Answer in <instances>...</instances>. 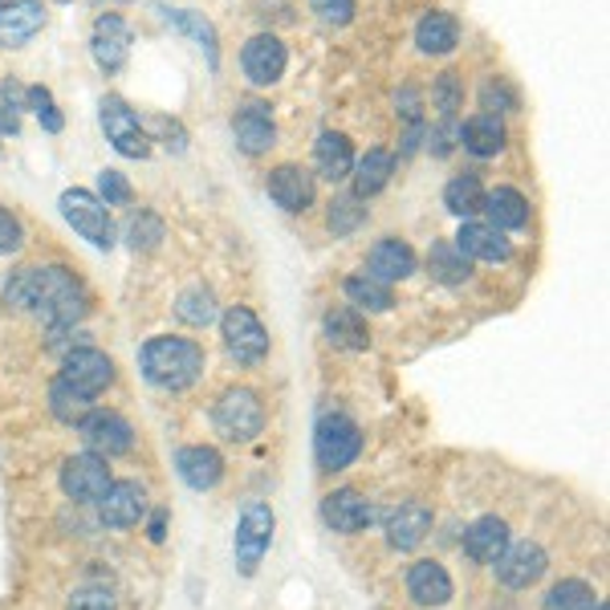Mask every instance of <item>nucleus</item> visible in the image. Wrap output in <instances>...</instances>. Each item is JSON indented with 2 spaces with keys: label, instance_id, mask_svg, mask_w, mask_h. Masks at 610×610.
I'll list each match as a JSON object with an SVG mask.
<instances>
[{
  "label": "nucleus",
  "instance_id": "nucleus-1",
  "mask_svg": "<svg viewBox=\"0 0 610 610\" xmlns=\"http://www.w3.org/2000/svg\"><path fill=\"white\" fill-rule=\"evenodd\" d=\"M4 301L16 310L37 313L45 326H73L82 322L90 310V294L85 285L61 265H45V269H21L4 285Z\"/></svg>",
  "mask_w": 610,
  "mask_h": 610
},
{
  "label": "nucleus",
  "instance_id": "nucleus-2",
  "mask_svg": "<svg viewBox=\"0 0 610 610\" xmlns=\"http://www.w3.org/2000/svg\"><path fill=\"white\" fill-rule=\"evenodd\" d=\"M139 367L147 375V383L159 387V391H184L199 379L204 370V350H199L192 338H171V334H159L142 346Z\"/></svg>",
  "mask_w": 610,
  "mask_h": 610
},
{
  "label": "nucleus",
  "instance_id": "nucleus-3",
  "mask_svg": "<svg viewBox=\"0 0 610 610\" xmlns=\"http://www.w3.org/2000/svg\"><path fill=\"white\" fill-rule=\"evenodd\" d=\"M362 452V431H358L355 419L346 415H322L318 427H313V456H318V469L338 472L350 469Z\"/></svg>",
  "mask_w": 610,
  "mask_h": 610
},
{
  "label": "nucleus",
  "instance_id": "nucleus-4",
  "mask_svg": "<svg viewBox=\"0 0 610 610\" xmlns=\"http://www.w3.org/2000/svg\"><path fill=\"white\" fill-rule=\"evenodd\" d=\"M57 208H61V216L70 220L73 232H78L82 241L94 244V249H111L114 244L111 208H106L94 192H85V187H70V192H61Z\"/></svg>",
  "mask_w": 610,
  "mask_h": 610
},
{
  "label": "nucleus",
  "instance_id": "nucleus-5",
  "mask_svg": "<svg viewBox=\"0 0 610 610\" xmlns=\"http://www.w3.org/2000/svg\"><path fill=\"white\" fill-rule=\"evenodd\" d=\"M273 509L265 500H249L237 521V538H232V550H237V566H241L244 578H253L261 557L269 554V541H273Z\"/></svg>",
  "mask_w": 610,
  "mask_h": 610
},
{
  "label": "nucleus",
  "instance_id": "nucleus-6",
  "mask_svg": "<svg viewBox=\"0 0 610 610\" xmlns=\"http://www.w3.org/2000/svg\"><path fill=\"white\" fill-rule=\"evenodd\" d=\"M261 427H265V407H261V399L249 387H232V391L220 395V403H216V431L225 440L249 444L261 436Z\"/></svg>",
  "mask_w": 610,
  "mask_h": 610
},
{
  "label": "nucleus",
  "instance_id": "nucleus-7",
  "mask_svg": "<svg viewBox=\"0 0 610 610\" xmlns=\"http://www.w3.org/2000/svg\"><path fill=\"white\" fill-rule=\"evenodd\" d=\"M220 330H225L228 355L244 362V367H253V362L269 355V334H265L261 318L249 306H228L225 318H220Z\"/></svg>",
  "mask_w": 610,
  "mask_h": 610
},
{
  "label": "nucleus",
  "instance_id": "nucleus-8",
  "mask_svg": "<svg viewBox=\"0 0 610 610\" xmlns=\"http://www.w3.org/2000/svg\"><path fill=\"white\" fill-rule=\"evenodd\" d=\"M99 118H102V130H106V142H111L118 156L127 159H147L151 156V139H147V130L139 127V114L130 111L123 99H102L99 102Z\"/></svg>",
  "mask_w": 610,
  "mask_h": 610
},
{
  "label": "nucleus",
  "instance_id": "nucleus-9",
  "mask_svg": "<svg viewBox=\"0 0 610 610\" xmlns=\"http://www.w3.org/2000/svg\"><path fill=\"white\" fill-rule=\"evenodd\" d=\"M111 469H106V460L94 452H82V456H70L66 464H61V493L70 500H82V505H99L102 493L111 488Z\"/></svg>",
  "mask_w": 610,
  "mask_h": 610
},
{
  "label": "nucleus",
  "instance_id": "nucleus-10",
  "mask_svg": "<svg viewBox=\"0 0 610 610\" xmlns=\"http://www.w3.org/2000/svg\"><path fill=\"white\" fill-rule=\"evenodd\" d=\"M78 436H82V444L94 456L111 460V456L130 452V444H135V427H130L118 412H90L82 424H78Z\"/></svg>",
  "mask_w": 610,
  "mask_h": 610
},
{
  "label": "nucleus",
  "instance_id": "nucleus-11",
  "mask_svg": "<svg viewBox=\"0 0 610 610\" xmlns=\"http://www.w3.org/2000/svg\"><path fill=\"white\" fill-rule=\"evenodd\" d=\"M493 566H497L500 586H509V590H529V586L550 569V557H545V550H541L538 541H517V545L509 541L505 554H500Z\"/></svg>",
  "mask_w": 610,
  "mask_h": 610
},
{
  "label": "nucleus",
  "instance_id": "nucleus-12",
  "mask_svg": "<svg viewBox=\"0 0 610 610\" xmlns=\"http://www.w3.org/2000/svg\"><path fill=\"white\" fill-rule=\"evenodd\" d=\"M61 383H70L73 391L94 399L99 391H106L114 383V362L102 350H94V346H78L61 362Z\"/></svg>",
  "mask_w": 610,
  "mask_h": 610
},
{
  "label": "nucleus",
  "instance_id": "nucleus-13",
  "mask_svg": "<svg viewBox=\"0 0 610 610\" xmlns=\"http://www.w3.org/2000/svg\"><path fill=\"white\" fill-rule=\"evenodd\" d=\"M241 66H244V78H249L253 85L281 82L285 66H289L285 42H281V37H273V33H256V37H249V42H244Z\"/></svg>",
  "mask_w": 610,
  "mask_h": 610
},
{
  "label": "nucleus",
  "instance_id": "nucleus-14",
  "mask_svg": "<svg viewBox=\"0 0 610 610\" xmlns=\"http://www.w3.org/2000/svg\"><path fill=\"white\" fill-rule=\"evenodd\" d=\"M90 54L99 61V70L118 73L130 57V28L123 16H99L94 21V37H90Z\"/></svg>",
  "mask_w": 610,
  "mask_h": 610
},
{
  "label": "nucleus",
  "instance_id": "nucleus-15",
  "mask_svg": "<svg viewBox=\"0 0 610 610\" xmlns=\"http://www.w3.org/2000/svg\"><path fill=\"white\" fill-rule=\"evenodd\" d=\"M175 472H180V481H184L187 488L208 493V488H216L220 476H225V456L216 452V448H208V444H192V448H180Z\"/></svg>",
  "mask_w": 610,
  "mask_h": 610
},
{
  "label": "nucleus",
  "instance_id": "nucleus-16",
  "mask_svg": "<svg viewBox=\"0 0 610 610\" xmlns=\"http://www.w3.org/2000/svg\"><path fill=\"white\" fill-rule=\"evenodd\" d=\"M142 513H147V488L135 481H118L111 484L99 500V517L102 526H114V529H127L135 526Z\"/></svg>",
  "mask_w": 610,
  "mask_h": 610
},
{
  "label": "nucleus",
  "instance_id": "nucleus-17",
  "mask_svg": "<svg viewBox=\"0 0 610 610\" xmlns=\"http://www.w3.org/2000/svg\"><path fill=\"white\" fill-rule=\"evenodd\" d=\"M322 521H326L334 533H358V529H367L370 521H375V509L367 505L362 493L338 488V493L322 497Z\"/></svg>",
  "mask_w": 610,
  "mask_h": 610
},
{
  "label": "nucleus",
  "instance_id": "nucleus-18",
  "mask_svg": "<svg viewBox=\"0 0 610 610\" xmlns=\"http://www.w3.org/2000/svg\"><path fill=\"white\" fill-rule=\"evenodd\" d=\"M269 196L285 212H306L313 204V175L298 163H281L269 175Z\"/></svg>",
  "mask_w": 610,
  "mask_h": 610
},
{
  "label": "nucleus",
  "instance_id": "nucleus-19",
  "mask_svg": "<svg viewBox=\"0 0 610 610\" xmlns=\"http://www.w3.org/2000/svg\"><path fill=\"white\" fill-rule=\"evenodd\" d=\"M456 249L469 256V261H484V265H500L513 256V244L505 241V232L493 225H464L456 232Z\"/></svg>",
  "mask_w": 610,
  "mask_h": 610
},
{
  "label": "nucleus",
  "instance_id": "nucleus-20",
  "mask_svg": "<svg viewBox=\"0 0 610 610\" xmlns=\"http://www.w3.org/2000/svg\"><path fill=\"white\" fill-rule=\"evenodd\" d=\"M232 130H237V142H241L244 156H265L273 142H277V127H273L269 118V106H261V102L241 106L237 118H232Z\"/></svg>",
  "mask_w": 610,
  "mask_h": 610
},
{
  "label": "nucleus",
  "instance_id": "nucleus-21",
  "mask_svg": "<svg viewBox=\"0 0 610 610\" xmlns=\"http://www.w3.org/2000/svg\"><path fill=\"white\" fill-rule=\"evenodd\" d=\"M415 253H412V244H403V241H395V237H387V241H379L375 249H370V256H367V269H370V277L375 281H383V285H391V281H407L415 273Z\"/></svg>",
  "mask_w": 610,
  "mask_h": 610
},
{
  "label": "nucleus",
  "instance_id": "nucleus-22",
  "mask_svg": "<svg viewBox=\"0 0 610 610\" xmlns=\"http://www.w3.org/2000/svg\"><path fill=\"white\" fill-rule=\"evenodd\" d=\"M45 25V4L42 0H13V4H0V45H25L37 28Z\"/></svg>",
  "mask_w": 610,
  "mask_h": 610
},
{
  "label": "nucleus",
  "instance_id": "nucleus-23",
  "mask_svg": "<svg viewBox=\"0 0 610 610\" xmlns=\"http://www.w3.org/2000/svg\"><path fill=\"white\" fill-rule=\"evenodd\" d=\"M313 163H318V175H322V180L338 184V180H346L350 168H355V147H350V139L338 135V130H322L318 142H313Z\"/></svg>",
  "mask_w": 610,
  "mask_h": 610
},
{
  "label": "nucleus",
  "instance_id": "nucleus-24",
  "mask_svg": "<svg viewBox=\"0 0 610 610\" xmlns=\"http://www.w3.org/2000/svg\"><path fill=\"white\" fill-rule=\"evenodd\" d=\"M407 595L419 607H448L452 602V578L440 562H415L412 574H407Z\"/></svg>",
  "mask_w": 610,
  "mask_h": 610
},
{
  "label": "nucleus",
  "instance_id": "nucleus-25",
  "mask_svg": "<svg viewBox=\"0 0 610 610\" xmlns=\"http://www.w3.org/2000/svg\"><path fill=\"white\" fill-rule=\"evenodd\" d=\"M505 545H509V526L500 521V517H481V521H472L469 533H464V554L472 562H481V566H493L500 554H505Z\"/></svg>",
  "mask_w": 610,
  "mask_h": 610
},
{
  "label": "nucleus",
  "instance_id": "nucleus-26",
  "mask_svg": "<svg viewBox=\"0 0 610 610\" xmlns=\"http://www.w3.org/2000/svg\"><path fill=\"white\" fill-rule=\"evenodd\" d=\"M431 533V509L427 505H399L391 513V521H387V541L395 545V550H415L419 541Z\"/></svg>",
  "mask_w": 610,
  "mask_h": 610
},
{
  "label": "nucleus",
  "instance_id": "nucleus-27",
  "mask_svg": "<svg viewBox=\"0 0 610 610\" xmlns=\"http://www.w3.org/2000/svg\"><path fill=\"white\" fill-rule=\"evenodd\" d=\"M481 212H488V225L509 232V228L529 225V199L517 187H497V192H484Z\"/></svg>",
  "mask_w": 610,
  "mask_h": 610
},
{
  "label": "nucleus",
  "instance_id": "nucleus-28",
  "mask_svg": "<svg viewBox=\"0 0 610 610\" xmlns=\"http://www.w3.org/2000/svg\"><path fill=\"white\" fill-rule=\"evenodd\" d=\"M505 123H500L497 114H476V118H469V127H460V142L469 147L476 159H493L505 151Z\"/></svg>",
  "mask_w": 610,
  "mask_h": 610
},
{
  "label": "nucleus",
  "instance_id": "nucleus-29",
  "mask_svg": "<svg viewBox=\"0 0 610 610\" xmlns=\"http://www.w3.org/2000/svg\"><path fill=\"white\" fill-rule=\"evenodd\" d=\"M326 338L334 342L338 350H367L370 330L355 306H338V310L326 313Z\"/></svg>",
  "mask_w": 610,
  "mask_h": 610
},
{
  "label": "nucleus",
  "instance_id": "nucleus-30",
  "mask_svg": "<svg viewBox=\"0 0 610 610\" xmlns=\"http://www.w3.org/2000/svg\"><path fill=\"white\" fill-rule=\"evenodd\" d=\"M350 171H355V196L358 199L379 196V192L391 184V175H395V156H387V151H367Z\"/></svg>",
  "mask_w": 610,
  "mask_h": 610
},
{
  "label": "nucleus",
  "instance_id": "nucleus-31",
  "mask_svg": "<svg viewBox=\"0 0 610 610\" xmlns=\"http://www.w3.org/2000/svg\"><path fill=\"white\" fill-rule=\"evenodd\" d=\"M456 42H460V25H456L452 13H427L415 25V45L424 54H452Z\"/></svg>",
  "mask_w": 610,
  "mask_h": 610
},
{
  "label": "nucleus",
  "instance_id": "nucleus-32",
  "mask_svg": "<svg viewBox=\"0 0 610 610\" xmlns=\"http://www.w3.org/2000/svg\"><path fill=\"white\" fill-rule=\"evenodd\" d=\"M427 269H431V277L444 281V285H464L472 277V261L460 253L452 241H444V244H431V253H427Z\"/></svg>",
  "mask_w": 610,
  "mask_h": 610
},
{
  "label": "nucleus",
  "instance_id": "nucleus-33",
  "mask_svg": "<svg viewBox=\"0 0 610 610\" xmlns=\"http://www.w3.org/2000/svg\"><path fill=\"white\" fill-rule=\"evenodd\" d=\"M484 204L481 175H456L452 184L444 187V208L452 216H476Z\"/></svg>",
  "mask_w": 610,
  "mask_h": 610
},
{
  "label": "nucleus",
  "instance_id": "nucleus-34",
  "mask_svg": "<svg viewBox=\"0 0 610 610\" xmlns=\"http://www.w3.org/2000/svg\"><path fill=\"white\" fill-rule=\"evenodd\" d=\"M49 412H54L61 424H82L85 415L94 412V403H90V395H82V391H73L70 383L57 379V383L49 387Z\"/></svg>",
  "mask_w": 610,
  "mask_h": 610
},
{
  "label": "nucleus",
  "instance_id": "nucleus-35",
  "mask_svg": "<svg viewBox=\"0 0 610 610\" xmlns=\"http://www.w3.org/2000/svg\"><path fill=\"white\" fill-rule=\"evenodd\" d=\"M346 298L355 301V306H367V310H391L395 298H391V285L375 281L370 273H355V277H346Z\"/></svg>",
  "mask_w": 610,
  "mask_h": 610
},
{
  "label": "nucleus",
  "instance_id": "nucleus-36",
  "mask_svg": "<svg viewBox=\"0 0 610 610\" xmlns=\"http://www.w3.org/2000/svg\"><path fill=\"white\" fill-rule=\"evenodd\" d=\"M175 313H180V322H187V326H208V322H216L212 289H204V285H192V289H184V294H180V301H175Z\"/></svg>",
  "mask_w": 610,
  "mask_h": 610
},
{
  "label": "nucleus",
  "instance_id": "nucleus-37",
  "mask_svg": "<svg viewBox=\"0 0 610 610\" xmlns=\"http://www.w3.org/2000/svg\"><path fill=\"white\" fill-rule=\"evenodd\" d=\"M545 610H595V590L578 578H566L545 595Z\"/></svg>",
  "mask_w": 610,
  "mask_h": 610
},
{
  "label": "nucleus",
  "instance_id": "nucleus-38",
  "mask_svg": "<svg viewBox=\"0 0 610 610\" xmlns=\"http://www.w3.org/2000/svg\"><path fill=\"white\" fill-rule=\"evenodd\" d=\"M362 220H367V208H362V199L358 196H338L326 212V225L334 237H350Z\"/></svg>",
  "mask_w": 610,
  "mask_h": 610
},
{
  "label": "nucleus",
  "instance_id": "nucleus-39",
  "mask_svg": "<svg viewBox=\"0 0 610 610\" xmlns=\"http://www.w3.org/2000/svg\"><path fill=\"white\" fill-rule=\"evenodd\" d=\"M168 21L175 28H184V33H192V37H196L199 45H204V49H208V61H212L216 66V28L208 25V21H204V16L199 13H192V9H180V13H168Z\"/></svg>",
  "mask_w": 610,
  "mask_h": 610
},
{
  "label": "nucleus",
  "instance_id": "nucleus-40",
  "mask_svg": "<svg viewBox=\"0 0 610 610\" xmlns=\"http://www.w3.org/2000/svg\"><path fill=\"white\" fill-rule=\"evenodd\" d=\"M163 241V220L151 212H139L135 220H130L127 228V244L135 249V253H151L156 244Z\"/></svg>",
  "mask_w": 610,
  "mask_h": 610
},
{
  "label": "nucleus",
  "instance_id": "nucleus-41",
  "mask_svg": "<svg viewBox=\"0 0 610 610\" xmlns=\"http://www.w3.org/2000/svg\"><path fill=\"white\" fill-rule=\"evenodd\" d=\"M436 106H440L444 118H456V111L464 106V85H460V73H440L436 82Z\"/></svg>",
  "mask_w": 610,
  "mask_h": 610
},
{
  "label": "nucleus",
  "instance_id": "nucleus-42",
  "mask_svg": "<svg viewBox=\"0 0 610 610\" xmlns=\"http://www.w3.org/2000/svg\"><path fill=\"white\" fill-rule=\"evenodd\" d=\"M28 106H33L37 123H42L49 135H57V130L66 127V118L57 114V106H54V99H49V90H45V85H33V90H28Z\"/></svg>",
  "mask_w": 610,
  "mask_h": 610
},
{
  "label": "nucleus",
  "instance_id": "nucleus-43",
  "mask_svg": "<svg viewBox=\"0 0 610 610\" xmlns=\"http://www.w3.org/2000/svg\"><path fill=\"white\" fill-rule=\"evenodd\" d=\"M99 199L106 208H118V204H130V184L123 171H99Z\"/></svg>",
  "mask_w": 610,
  "mask_h": 610
},
{
  "label": "nucleus",
  "instance_id": "nucleus-44",
  "mask_svg": "<svg viewBox=\"0 0 610 610\" xmlns=\"http://www.w3.org/2000/svg\"><path fill=\"white\" fill-rule=\"evenodd\" d=\"M66 610H114V595L102 590V586H82L70 595V607Z\"/></svg>",
  "mask_w": 610,
  "mask_h": 610
},
{
  "label": "nucleus",
  "instance_id": "nucleus-45",
  "mask_svg": "<svg viewBox=\"0 0 610 610\" xmlns=\"http://www.w3.org/2000/svg\"><path fill=\"white\" fill-rule=\"evenodd\" d=\"M481 102H484V114H493V111H513L517 106V94L509 90V82H484L481 90Z\"/></svg>",
  "mask_w": 610,
  "mask_h": 610
},
{
  "label": "nucleus",
  "instance_id": "nucleus-46",
  "mask_svg": "<svg viewBox=\"0 0 610 610\" xmlns=\"http://www.w3.org/2000/svg\"><path fill=\"white\" fill-rule=\"evenodd\" d=\"M310 4L326 25H350L355 16V0H310Z\"/></svg>",
  "mask_w": 610,
  "mask_h": 610
},
{
  "label": "nucleus",
  "instance_id": "nucleus-47",
  "mask_svg": "<svg viewBox=\"0 0 610 610\" xmlns=\"http://www.w3.org/2000/svg\"><path fill=\"white\" fill-rule=\"evenodd\" d=\"M25 244V228L9 208H0V253H16Z\"/></svg>",
  "mask_w": 610,
  "mask_h": 610
},
{
  "label": "nucleus",
  "instance_id": "nucleus-48",
  "mask_svg": "<svg viewBox=\"0 0 610 610\" xmlns=\"http://www.w3.org/2000/svg\"><path fill=\"white\" fill-rule=\"evenodd\" d=\"M151 130L168 142L171 151H187V130L180 127V123H171V118H151Z\"/></svg>",
  "mask_w": 610,
  "mask_h": 610
},
{
  "label": "nucleus",
  "instance_id": "nucleus-49",
  "mask_svg": "<svg viewBox=\"0 0 610 610\" xmlns=\"http://www.w3.org/2000/svg\"><path fill=\"white\" fill-rule=\"evenodd\" d=\"M456 139H460V127H456L452 118H448L444 127L431 130V151H436V156H448V151L456 147Z\"/></svg>",
  "mask_w": 610,
  "mask_h": 610
},
{
  "label": "nucleus",
  "instance_id": "nucleus-50",
  "mask_svg": "<svg viewBox=\"0 0 610 610\" xmlns=\"http://www.w3.org/2000/svg\"><path fill=\"white\" fill-rule=\"evenodd\" d=\"M168 538V513H156V521H151V541H163Z\"/></svg>",
  "mask_w": 610,
  "mask_h": 610
},
{
  "label": "nucleus",
  "instance_id": "nucleus-51",
  "mask_svg": "<svg viewBox=\"0 0 610 610\" xmlns=\"http://www.w3.org/2000/svg\"><path fill=\"white\" fill-rule=\"evenodd\" d=\"M595 610H610V607H607V602H595Z\"/></svg>",
  "mask_w": 610,
  "mask_h": 610
},
{
  "label": "nucleus",
  "instance_id": "nucleus-52",
  "mask_svg": "<svg viewBox=\"0 0 610 610\" xmlns=\"http://www.w3.org/2000/svg\"><path fill=\"white\" fill-rule=\"evenodd\" d=\"M0 4H4V0H0Z\"/></svg>",
  "mask_w": 610,
  "mask_h": 610
}]
</instances>
